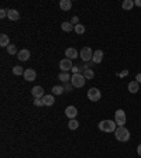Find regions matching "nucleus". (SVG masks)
Listing matches in <instances>:
<instances>
[{
    "instance_id": "c85d7f7f",
    "label": "nucleus",
    "mask_w": 141,
    "mask_h": 158,
    "mask_svg": "<svg viewBox=\"0 0 141 158\" xmlns=\"http://www.w3.org/2000/svg\"><path fill=\"white\" fill-rule=\"evenodd\" d=\"M4 17H7V10L6 9H1L0 10V19H4Z\"/></svg>"
},
{
    "instance_id": "7ed1b4c3",
    "label": "nucleus",
    "mask_w": 141,
    "mask_h": 158,
    "mask_svg": "<svg viewBox=\"0 0 141 158\" xmlns=\"http://www.w3.org/2000/svg\"><path fill=\"white\" fill-rule=\"evenodd\" d=\"M85 76L81 75V74H73V76L70 78V83H72V86L73 88H82L85 85Z\"/></svg>"
},
{
    "instance_id": "423d86ee",
    "label": "nucleus",
    "mask_w": 141,
    "mask_h": 158,
    "mask_svg": "<svg viewBox=\"0 0 141 158\" xmlns=\"http://www.w3.org/2000/svg\"><path fill=\"white\" fill-rule=\"evenodd\" d=\"M79 57L82 58L85 62L92 61V58H93V51H92V48H89V47H83L82 51L79 52Z\"/></svg>"
},
{
    "instance_id": "6ab92c4d",
    "label": "nucleus",
    "mask_w": 141,
    "mask_h": 158,
    "mask_svg": "<svg viewBox=\"0 0 141 158\" xmlns=\"http://www.w3.org/2000/svg\"><path fill=\"white\" fill-rule=\"evenodd\" d=\"M64 90H65V88L64 86H61V85H55L54 88H52V95L55 96V95H62L64 93Z\"/></svg>"
},
{
    "instance_id": "7c9ffc66",
    "label": "nucleus",
    "mask_w": 141,
    "mask_h": 158,
    "mask_svg": "<svg viewBox=\"0 0 141 158\" xmlns=\"http://www.w3.org/2000/svg\"><path fill=\"white\" fill-rule=\"evenodd\" d=\"M79 69H81V66H73V68H72V72H73V74H79Z\"/></svg>"
},
{
    "instance_id": "cd10ccee",
    "label": "nucleus",
    "mask_w": 141,
    "mask_h": 158,
    "mask_svg": "<svg viewBox=\"0 0 141 158\" xmlns=\"http://www.w3.org/2000/svg\"><path fill=\"white\" fill-rule=\"evenodd\" d=\"M34 105L35 106H44V102H42V99H34Z\"/></svg>"
},
{
    "instance_id": "1a4fd4ad",
    "label": "nucleus",
    "mask_w": 141,
    "mask_h": 158,
    "mask_svg": "<svg viewBox=\"0 0 141 158\" xmlns=\"http://www.w3.org/2000/svg\"><path fill=\"white\" fill-rule=\"evenodd\" d=\"M24 79L26 81H28V82H32V81H35V78H37V72L34 69H31V68H28V69L24 71Z\"/></svg>"
},
{
    "instance_id": "ddd939ff",
    "label": "nucleus",
    "mask_w": 141,
    "mask_h": 158,
    "mask_svg": "<svg viewBox=\"0 0 141 158\" xmlns=\"http://www.w3.org/2000/svg\"><path fill=\"white\" fill-rule=\"evenodd\" d=\"M65 55L69 58V59H75L79 54H78L76 48H72V47H69V48H66V51H65Z\"/></svg>"
},
{
    "instance_id": "4468645a",
    "label": "nucleus",
    "mask_w": 141,
    "mask_h": 158,
    "mask_svg": "<svg viewBox=\"0 0 141 158\" xmlns=\"http://www.w3.org/2000/svg\"><path fill=\"white\" fill-rule=\"evenodd\" d=\"M138 89H140V83L137 82V81H133V82L128 83V92L130 93H137Z\"/></svg>"
},
{
    "instance_id": "2f4dec72",
    "label": "nucleus",
    "mask_w": 141,
    "mask_h": 158,
    "mask_svg": "<svg viewBox=\"0 0 141 158\" xmlns=\"http://www.w3.org/2000/svg\"><path fill=\"white\" fill-rule=\"evenodd\" d=\"M73 88V86H72V83H70V85H65V92H70V89Z\"/></svg>"
},
{
    "instance_id": "f03ea898",
    "label": "nucleus",
    "mask_w": 141,
    "mask_h": 158,
    "mask_svg": "<svg viewBox=\"0 0 141 158\" xmlns=\"http://www.w3.org/2000/svg\"><path fill=\"white\" fill-rule=\"evenodd\" d=\"M114 136H116V140L117 141H122V143H126L130 140V131H128L126 127H117L114 131Z\"/></svg>"
},
{
    "instance_id": "aec40b11",
    "label": "nucleus",
    "mask_w": 141,
    "mask_h": 158,
    "mask_svg": "<svg viewBox=\"0 0 141 158\" xmlns=\"http://www.w3.org/2000/svg\"><path fill=\"white\" fill-rule=\"evenodd\" d=\"M134 6L135 4H134V1H133V0H124V1H123V4H122V7L124 9V10H131Z\"/></svg>"
},
{
    "instance_id": "9b49d317",
    "label": "nucleus",
    "mask_w": 141,
    "mask_h": 158,
    "mask_svg": "<svg viewBox=\"0 0 141 158\" xmlns=\"http://www.w3.org/2000/svg\"><path fill=\"white\" fill-rule=\"evenodd\" d=\"M7 17L9 20H13V21H17L20 19V13L16 10V9H9L7 10Z\"/></svg>"
},
{
    "instance_id": "c756f323",
    "label": "nucleus",
    "mask_w": 141,
    "mask_h": 158,
    "mask_svg": "<svg viewBox=\"0 0 141 158\" xmlns=\"http://www.w3.org/2000/svg\"><path fill=\"white\" fill-rule=\"evenodd\" d=\"M78 21H79V19H78L76 16H75V17H72V20H70V23H72V24H75V25H78V24H79Z\"/></svg>"
},
{
    "instance_id": "9d476101",
    "label": "nucleus",
    "mask_w": 141,
    "mask_h": 158,
    "mask_svg": "<svg viewBox=\"0 0 141 158\" xmlns=\"http://www.w3.org/2000/svg\"><path fill=\"white\" fill-rule=\"evenodd\" d=\"M65 114H66V117H69V120L70 119H75L78 114V109L75 106H68L65 109Z\"/></svg>"
},
{
    "instance_id": "a211bd4d",
    "label": "nucleus",
    "mask_w": 141,
    "mask_h": 158,
    "mask_svg": "<svg viewBox=\"0 0 141 158\" xmlns=\"http://www.w3.org/2000/svg\"><path fill=\"white\" fill-rule=\"evenodd\" d=\"M61 28H62L64 31H66V32H69V31H72V30H75L73 24H72V23H69V21H64V23L61 24Z\"/></svg>"
},
{
    "instance_id": "f257e3e1",
    "label": "nucleus",
    "mask_w": 141,
    "mask_h": 158,
    "mask_svg": "<svg viewBox=\"0 0 141 158\" xmlns=\"http://www.w3.org/2000/svg\"><path fill=\"white\" fill-rule=\"evenodd\" d=\"M116 128H117V124L113 120H102L99 123V130L103 133H114Z\"/></svg>"
},
{
    "instance_id": "a878e982",
    "label": "nucleus",
    "mask_w": 141,
    "mask_h": 158,
    "mask_svg": "<svg viewBox=\"0 0 141 158\" xmlns=\"http://www.w3.org/2000/svg\"><path fill=\"white\" fill-rule=\"evenodd\" d=\"M7 52H9L10 55H16V54H19V52H17V48H16V45L14 44H10L9 47H7Z\"/></svg>"
},
{
    "instance_id": "f704fd0d",
    "label": "nucleus",
    "mask_w": 141,
    "mask_h": 158,
    "mask_svg": "<svg viewBox=\"0 0 141 158\" xmlns=\"http://www.w3.org/2000/svg\"><path fill=\"white\" fill-rule=\"evenodd\" d=\"M137 152H138V155L141 157V144H138V147H137Z\"/></svg>"
},
{
    "instance_id": "bb28decb",
    "label": "nucleus",
    "mask_w": 141,
    "mask_h": 158,
    "mask_svg": "<svg viewBox=\"0 0 141 158\" xmlns=\"http://www.w3.org/2000/svg\"><path fill=\"white\" fill-rule=\"evenodd\" d=\"M75 32H76V34H83L85 32V25L83 24L75 25Z\"/></svg>"
},
{
    "instance_id": "c9c22d12",
    "label": "nucleus",
    "mask_w": 141,
    "mask_h": 158,
    "mask_svg": "<svg viewBox=\"0 0 141 158\" xmlns=\"http://www.w3.org/2000/svg\"><path fill=\"white\" fill-rule=\"evenodd\" d=\"M134 4H135V6H138V7H141V0H135Z\"/></svg>"
},
{
    "instance_id": "b1692460",
    "label": "nucleus",
    "mask_w": 141,
    "mask_h": 158,
    "mask_svg": "<svg viewBox=\"0 0 141 158\" xmlns=\"http://www.w3.org/2000/svg\"><path fill=\"white\" fill-rule=\"evenodd\" d=\"M68 127H69V130H76L79 127V123H78L76 119H70L69 123H68Z\"/></svg>"
},
{
    "instance_id": "72a5a7b5",
    "label": "nucleus",
    "mask_w": 141,
    "mask_h": 158,
    "mask_svg": "<svg viewBox=\"0 0 141 158\" xmlns=\"http://www.w3.org/2000/svg\"><path fill=\"white\" fill-rule=\"evenodd\" d=\"M127 74H128V71L126 69V71H123L122 74H119V76H126V75H127Z\"/></svg>"
},
{
    "instance_id": "4be33fe9",
    "label": "nucleus",
    "mask_w": 141,
    "mask_h": 158,
    "mask_svg": "<svg viewBox=\"0 0 141 158\" xmlns=\"http://www.w3.org/2000/svg\"><path fill=\"white\" fill-rule=\"evenodd\" d=\"M58 79L66 83L68 81H70V76H69V74H68V72H61V74L58 75Z\"/></svg>"
},
{
    "instance_id": "5701e85b",
    "label": "nucleus",
    "mask_w": 141,
    "mask_h": 158,
    "mask_svg": "<svg viewBox=\"0 0 141 158\" xmlns=\"http://www.w3.org/2000/svg\"><path fill=\"white\" fill-rule=\"evenodd\" d=\"M83 76H85V79H93V76H95V72L90 69V68H86V69L83 71Z\"/></svg>"
},
{
    "instance_id": "f8f14e48",
    "label": "nucleus",
    "mask_w": 141,
    "mask_h": 158,
    "mask_svg": "<svg viewBox=\"0 0 141 158\" xmlns=\"http://www.w3.org/2000/svg\"><path fill=\"white\" fill-rule=\"evenodd\" d=\"M93 63H100L103 61V51L102 50H96L93 52V58H92Z\"/></svg>"
},
{
    "instance_id": "39448f33",
    "label": "nucleus",
    "mask_w": 141,
    "mask_h": 158,
    "mask_svg": "<svg viewBox=\"0 0 141 158\" xmlns=\"http://www.w3.org/2000/svg\"><path fill=\"white\" fill-rule=\"evenodd\" d=\"M100 97H102V93H100V90L97 88H90L88 90V99L90 102H99Z\"/></svg>"
},
{
    "instance_id": "0eeeda50",
    "label": "nucleus",
    "mask_w": 141,
    "mask_h": 158,
    "mask_svg": "<svg viewBox=\"0 0 141 158\" xmlns=\"http://www.w3.org/2000/svg\"><path fill=\"white\" fill-rule=\"evenodd\" d=\"M59 68H61V71H62V72L72 71V68H73V65H72V59H69V58H65V59H62V61L59 62Z\"/></svg>"
},
{
    "instance_id": "412c9836",
    "label": "nucleus",
    "mask_w": 141,
    "mask_h": 158,
    "mask_svg": "<svg viewBox=\"0 0 141 158\" xmlns=\"http://www.w3.org/2000/svg\"><path fill=\"white\" fill-rule=\"evenodd\" d=\"M0 45H1V47H9V45H10V40H9V37H7L6 34H1V35H0Z\"/></svg>"
},
{
    "instance_id": "6e6552de",
    "label": "nucleus",
    "mask_w": 141,
    "mask_h": 158,
    "mask_svg": "<svg viewBox=\"0 0 141 158\" xmlns=\"http://www.w3.org/2000/svg\"><path fill=\"white\" fill-rule=\"evenodd\" d=\"M31 95L34 96V99H42L45 96L42 86H34V88L31 89Z\"/></svg>"
},
{
    "instance_id": "f3484780",
    "label": "nucleus",
    "mask_w": 141,
    "mask_h": 158,
    "mask_svg": "<svg viewBox=\"0 0 141 158\" xmlns=\"http://www.w3.org/2000/svg\"><path fill=\"white\" fill-rule=\"evenodd\" d=\"M59 7H61L64 12H68V10H70V7H72V3H70V0H61V1H59Z\"/></svg>"
},
{
    "instance_id": "20e7f679",
    "label": "nucleus",
    "mask_w": 141,
    "mask_h": 158,
    "mask_svg": "<svg viewBox=\"0 0 141 158\" xmlns=\"http://www.w3.org/2000/svg\"><path fill=\"white\" fill-rule=\"evenodd\" d=\"M114 121H116V124H117L119 127H123L124 124H126V113H124V110H122V109L116 110Z\"/></svg>"
},
{
    "instance_id": "393cba45",
    "label": "nucleus",
    "mask_w": 141,
    "mask_h": 158,
    "mask_svg": "<svg viewBox=\"0 0 141 158\" xmlns=\"http://www.w3.org/2000/svg\"><path fill=\"white\" fill-rule=\"evenodd\" d=\"M24 71H26V69H23L21 66H13V74H14V75H17V76L24 75Z\"/></svg>"
},
{
    "instance_id": "dca6fc26",
    "label": "nucleus",
    "mask_w": 141,
    "mask_h": 158,
    "mask_svg": "<svg viewBox=\"0 0 141 158\" xmlns=\"http://www.w3.org/2000/svg\"><path fill=\"white\" fill-rule=\"evenodd\" d=\"M17 58H19L20 61H27L28 58H30V51L28 50H21L17 54Z\"/></svg>"
},
{
    "instance_id": "473e14b6",
    "label": "nucleus",
    "mask_w": 141,
    "mask_h": 158,
    "mask_svg": "<svg viewBox=\"0 0 141 158\" xmlns=\"http://www.w3.org/2000/svg\"><path fill=\"white\" fill-rule=\"evenodd\" d=\"M135 81L138 83H141V74H137V75H135Z\"/></svg>"
},
{
    "instance_id": "2eb2a0df",
    "label": "nucleus",
    "mask_w": 141,
    "mask_h": 158,
    "mask_svg": "<svg viewBox=\"0 0 141 158\" xmlns=\"http://www.w3.org/2000/svg\"><path fill=\"white\" fill-rule=\"evenodd\" d=\"M42 102H44V106H52L55 103V99H54V95H45L42 97Z\"/></svg>"
}]
</instances>
